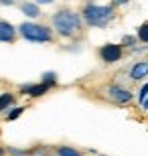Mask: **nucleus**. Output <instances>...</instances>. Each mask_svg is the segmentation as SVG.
<instances>
[{
	"label": "nucleus",
	"instance_id": "nucleus-19",
	"mask_svg": "<svg viewBox=\"0 0 148 156\" xmlns=\"http://www.w3.org/2000/svg\"><path fill=\"white\" fill-rule=\"evenodd\" d=\"M51 156H57V154H51Z\"/></svg>",
	"mask_w": 148,
	"mask_h": 156
},
{
	"label": "nucleus",
	"instance_id": "nucleus-10",
	"mask_svg": "<svg viewBox=\"0 0 148 156\" xmlns=\"http://www.w3.org/2000/svg\"><path fill=\"white\" fill-rule=\"evenodd\" d=\"M14 95H12L10 91H4V93H0V112H4V110H8L12 104H14Z\"/></svg>",
	"mask_w": 148,
	"mask_h": 156
},
{
	"label": "nucleus",
	"instance_id": "nucleus-7",
	"mask_svg": "<svg viewBox=\"0 0 148 156\" xmlns=\"http://www.w3.org/2000/svg\"><path fill=\"white\" fill-rule=\"evenodd\" d=\"M47 89H49V85H45L43 81H41V83H31V85L20 87V91L29 93V98H41L43 93H47Z\"/></svg>",
	"mask_w": 148,
	"mask_h": 156
},
{
	"label": "nucleus",
	"instance_id": "nucleus-11",
	"mask_svg": "<svg viewBox=\"0 0 148 156\" xmlns=\"http://www.w3.org/2000/svg\"><path fill=\"white\" fill-rule=\"evenodd\" d=\"M57 156H81V152L73 146H57Z\"/></svg>",
	"mask_w": 148,
	"mask_h": 156
},
{
	"label": "nucleus",
	"instance_id": "nucleus-12",
	"mask_svg": "<svg viewBox=\"0 0 148 156\" xmlns=\"http://www.w3.org/2000/svg\"><path fill=\"white\" fill-rule=\"evenodd\" d=\"M136 39L140 41V43H148V23L140 24V29H138V35Z\"/></svg>",
	"mask_w": 148,
	"mask_h": 156
},
{
	"label": "nucleus",
	"instance_id": "nucleus-2",
	"mask_svg": "<svg viewBox=\"0 0 148 156\" xmlns=\"http://www.w3.org/2000/svg\"><path fill=\"white\" fill-rule=\"evenodd\" d=\"M116 16L114 4H96V2H87L81 6V18L83 23L89 27H97L102 29L106 24L112 23V18Z\"/></svg>",
	"mask_w": 148,
	"mask_h": 156
},
{
	"label": "nucleus",
	"instance_id": "nucleus-4",
	"mask_svg": "<svg viewBox=\"0 0 148 156\" xmlns=\"http://www.w3.org/2000/svg\"><path fill=\"white\" fill-rule=\"evenodd\" d=\"M124 55V47L122 45H116V43H108V45L99 47V59H102L103 63H118L120 59Z\"/></svg>",
	"mask_w": 148,
	"mask_h": 156
},
{
	"label": "nucleus",
	"instance_id": "nucleus-14",
	"mask_svg": "<svg viewBox=\"0 0 148 156\" xmlns=\"http://www.w3.org/2000/svg\"><path fill=\"white\" fill-rule=\"evenodd\" d=\"M24 112V108H14V110H10L8 114H6V122H12V120H16V118H20V114Z\"/></svg>",
	"mask_w": 148,
	"mask_h": 156
},
{
	"label": "nucleus",
	"instance_id": "nucleus-15",
	"mask_svg": "<svg viewBox=\"0 0 148 156\" xmlns=\"http://www.w3.org/2000/svg\"><path fill=\"white\" fill-rule=\"evenodd\" d=\"M146 98H148V83H144V85L140 87V91H138V101H140V105L144 104Z\"/></svg>",
	"mask_w": 148,
	"mask_h": 156
},
{
	"label": "nucleus",
	"instance_id": "nucleus-18",
	"mask_svg": "<svg viewBox=\"0 0 148 156\" xmlns=\"http://www.w3.org/2000/svg\"><path fill=\"white\" fill-rule=\"evenodd\" d=\"M0 156H4V150H2V148H0Z\"/></svg>",
	"mask_w": 148,
	"mask_h": 156
},
{
	"label": "nucleus",
	"instance_id": "nucleus-3",
	"mask_svg": "<svg viewBox=\"0 0 148 156\" xmlns=\"http://www.w3.org/2000/svg\"><path fill=\"white\" fill-rule=\"evenodd\" d=\"M18 35L23 37L24 41H31V43H51L53 41V29L47 27V24L24 20V23L18 24Z\"/></svg>",
	"mask_w": 148,
	"mask_h": 156
},
{
	"label": "nucleus",
	"instance_id": "nucleus-9",
	"mask_svg": "<svg viewBox=\"0 0 148 156\" xmlns=\"http://www.w3.org/2000/svg\"><path fill=\"white\" fill-rule=\"evenodd\" d=\"M20 10H23L24 16H29V18H39L41 16V8L37 2H23L20 4Z\"/></svg>",
	"mask_w": 148,
	"mask_h": 156
},
{
	"label": "nucleus",
	"instance_id": "nucleus-16",
	"mask_svg": "<svg viewBox=\"0 0 148 156\" xmlns=\"http://www.w3.org/2000/svg\"><path fill=\"white\" fill-rule=\"evenodd\" d=\"M134 43H136V39H134V37H128V35H126L124 39H122V47H124V45H134Z\"/></svg>",
	"mask_w": 148,
	"mask_h": 156
},
{
	"label": "nucleus",
	"instance_id": "nucleus-5",
	"mask_svg": "<svg viewBox=\"0 0 148 156\" xmlns=\"http://www.w3.org/2000/svg\"><path fill=\"white\" fill-rule=\"evenodd\" d=\"M108 98L114 101V104H120V105H126L132 101V91L130 89H126V87L122 85H110L108 87Z\"/></svg>",
	"mask_w": 148,
	"mask_h": 156
},
{
	"label": "nucleus",
	"instance_id": "nucleus-13",
	"mask_svg": "<svg viewBox=\"0 0 148 156\" xmlns=\"http://www.w3.org/2000/svg\"><path fill=\"white\" fill-rule=\"evenodd\" d=\"M43 83L49 87H53L55 83H57V75L53 73V71H49V73H43Z\"/></svg>",
	"mask_w": 148,
	"mask_h": 156
},
{
	"label": "nucleus",
	"instance_id": "nucleus-8",
	"mask_svg": "<svg viewBox=\"0 0 148 156\" xmlns=\"http://www.w3.org/2000/svg\"><path fill=\"white\" fill-rule=\"evenodd\" d=\"M130 77L134 81H140V79H144V77H148V61H138V63L132 65Z\"/></svg>",
	"mask_w": 148,
	"mask_h": 156
},
{
	"label": "nucleus",
	"instance_id": "nucleus-1",
	"mask_svg": "<svg viewBox=\"0 0 148 156\" xmlns=\"http://www.w3.org/2000/svg\"><path fill=\"white\" fill-rule=\"evenodd\" d=\"M53 30L63 39H71L83 29V18L79 12H75L73 8H61L51 16Z\"/></svg>",
	"mask_w": 148,
	"mask_h": 156
},
{
	"label": "nucleus",
	"instance_id": "nucleus-6",
	"mask_svg": "<svg viewBox=\"0 0 148 156\" xmlns=\"http://www.w3.org/2000/svg\"><path fill=\"white\" fill-rule=\"evenodd\" d=\"M18 37V27L0 18V43H14Z\"/></svg>",
	"mask_w": 148,
	"mask_h": 156
},
{
	"label": "nucleus",
	"instance_id": "nucleus-17",
	"mask_svg": "<svg viewBox=\"0 0 148 156\" xmlns=\"http://www.w3.org/2000/svg\"><path fill=\"white\" fill-rule=\"evenodd\" d=\"M142 108H144V110H148V98L144 99V104H142Z\"/></svg>",
	"mask_w": 148,
	"mask_h": 156
}]
</instances>
